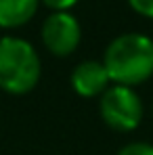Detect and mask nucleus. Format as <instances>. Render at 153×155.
I'll return each mask as SVG.
<instances>
[{
    "label": "nucleus",
    "mask_w": 153,
    "mask_h": 155,
    "mask_svg": "<svg viewBox=\"0 0 153 155\" xmlns=\"http://www.w3.org/2000/svg\"><path fill=\"white\" fill-rule=\"evenodd\" d=\"M103 65L111 84L138 86L153 76V40L138 31L120 34L107 44Z\"/></svg>",
    "instance_id": "1"
},
{
    "label": "nucleus",
    "mask_w": 153,
    "mask_h": 155,
    "mask_svg": "<svg viewBox=\"0 0 153 155\" xmlns=\"http://www.w3.org/2000/svg\"><path fill=\"white\" fill-rule=\"evenodd\" d=\"M42 76V63L32 42L19 36L0 38V90L8 94L32 92Z\"/></svg>",
    "instance_id": "2"
},
{
    "label": "nucleus",
    "mask_w": 153,
    "mask_h": 155,
    "mask_svg": "<svg viewBox=\"0 0 153 155\" xmlns=\"http://www.w3.org/2000/svg\"><path fill=\"white\" fill-rule=\"evenodd\" d=\"M99 113L103 122L115 132H132L141 126L143 101L134 88L111 84L99 97Z\"/></svg>",
    "instance_id": "3"
},
{
    "label": "nucleus",
    "mask_w": 153,
    "mask_h": 155,
    "mask_svg": "<svg viewBox=\"0 0 153 155\" xmlns=\"http://www.w3.org/2000/svg\"><path fill=\"white\" fill-rule=\"evenodd\" d=\"M42 44L55 57H69L82 42V25L69 11H52L44 19L42 29Z\"/></svg>",
    "instance_id": "4"
},
{
    "label": "nucleus",
    "mask_w": 153,
    "mask_h": 155,
    "mask_svg": "<svg viewBox=\"0 0 153 155\" xmlns=\"http://www.w3.org/2000/svg\"><path fill=\"white\" fill-rule=\"evenodd\" d=\"M69 84L76 94L84 99H95V97H101L111 86V80H109V74H107L103 61L88 59L74 67V71L69 76Z\"/></svg>",
    "instance_id": "5"
},
{
    "label": "nucleus",
    "mask_w": 153,
    "mask_h": 155,
    "mask_svg": "<svg viewBox=\"0 0 153 155\" xmlns=\"http://www.w3.org/2000/svg\"><path fill=\"white\" fill-rule=\"evenodd\" d=\"M40 0H0V27L17 29L34 19Z\"/></svg>",
    "instance_id": "6"
},
{
    "label": "nucleus",
    "mask_w": 153,
    "mask_h": 155,
    "mask_svg": "<svg viewBox=\"0 0 153 155\" xmlns=\"http://www.w3.org/2000/svg\"><path fill=\"white\" fill-rule=\"evenodd\" d=\"M118 155H153V145L145 140H134V143L124 145L118 151Z\"/></svg>",
    "instance_id": "7"
},
{
    "label": "nucleus",
    "mask_w": 153,
    "mask_h": 155,
    "mask_svg": "<svg viewBox=\"0 0 153 155\" xmlns=\"http://www.w3.org/2000/svg\"><path fill=\"white\" fill-rule=\"evenodd\" d=\"M128 6L136 15L145 19H153V0H128Z\"/></svg>",
    "instance_id": "8"
},
{
    "label": "nucleus",
    "mask_w": 153,
    "mask_h": 155,
    "mask_svg": "<svg viewBox=\"0 0 153 155\" xmlns=\"http://www.w3.org/2000/svg\"><path fill=\"white\" fill-rule=\"evenodd\" d=\"M44 6H48L51 11H69L72 6H76L80 0H40Z\"/></svg>",
    "instance_id": "9"
}]
</instances>
